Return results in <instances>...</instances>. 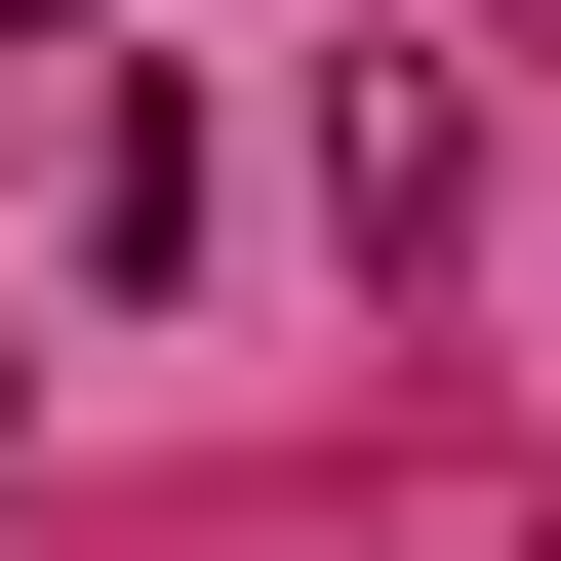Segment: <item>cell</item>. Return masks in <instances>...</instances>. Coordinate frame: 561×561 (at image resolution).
<instances>
[{
    "label": "cell",
    "instance_id": "6da1fadb",
    "mask_svg": "<svg viewBox=\"0 0 561 561\" xmlns=\"http://www.w3.org/2000/svg\"><path fill=\"white\" fill-rule=\"evenodd\" d=\"M0 401H41V362H0Z\"/></svg>",
    "mask_w": 561,
    "mask_h": 561
}]
</instances>
